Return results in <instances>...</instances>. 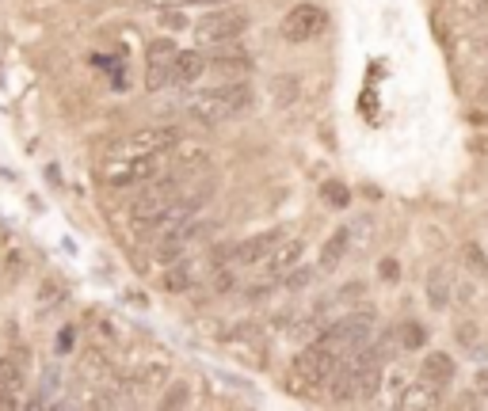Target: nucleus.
I'll list each match as a JSON object with an SVG mask.
<instances>
[{
    "mask_svg": "<svg viewBox=\"0 0 488 411\" xmlns=\"http://www.w3.org/2000/svg\"><path fill=\"white\" fill-rule=\"evenodd\" d=\"M477 385H481V396H488V374H481V377H477Z\"/></svg>",
    "mask_w": 488,
    "mask_h": 411,
    "instance_id": "obj_28",
    "label": "nucleus"
},
{
    "mask_svg": "<svg viewBox=\"0 0 488 411\" xmlns=\"http://www.w3.org/2000/svg\"><path fill=\"white\" fill-rule=\"evenodd\" d=\"M19 393H24V365L0 358V407H16Z\"/></svg>",
    "mask_w": 488,
    "mask_h": 411,
    "instance_id": "obj_15",
    "label": "nucleus"
},
{
    "mask_svg": "<svg viewBox=\"0 0 488 411\" xmlns=\"http://www.w3.org/2000/svg\"><path fill=\"white\" fill-rule=\"evenodd\" d=\"M252 103H256V92H252L248 80H225V84H214V88H202L199 96H191L187 115L199 126H218V122H233L248 115Z\"/></svg>",
    "mask_w": 488,
    "mask_h": 411,
    "instance_id": "obj_1",
    "label": "nucleus"
},
{
    "mask_svg": "<svg viewBox=\"0 0 488 411\" xmlns=\"http://www.w3.org/2000/svg\"><path fill=\"white\" fill-rule=\"evenodd\" d=\"M321 199H325L332 210H344V206H351V190L339 183V180H325V183H321Z\"/></svg>",
    "mask_w": 488,
    "mask_h": 411,
    "instance_id": "obj_20",
    "label": "nucleus"
},
{
    "mask_svg": "<svg viewBox=\"0 0 488 411\" xmlns=\"http://www.w3.org/2000/svg\"><path fill=\"white\" fill-rule=\"evenodd\" d=\"M172 57H176V46L168 38L150 42V54H145V88L150 92H161L172 84Z\"/></svg>",
    "mask_w": 488,
    "mask_h": 411,
    "instance_id": "obj_10",
    "label": "nucleus"
},
{
    "mask_svg": "<svg viewBox=\"0 0 488 411\" xmlns=\"http://www.w3.org/2000/svg\"><path fill=\"white\" fill-rule=\"evenodd\" d=\"M332 351H339V354H351V351H358V347H367V343L374 339V313H351V316H344V320H336V324H328L325 328V335H321Z\"/></svg>",
    "mask_w": 488,
    "mask_h": 411,
    "instance_id": "obj_5",
    "label": "nucleus"
},
{
    "mask_svg": "<svg viewBox=\"0 0 488 411\" xmlns=\"http://www.w3.org/2000/svg\"><path fill=\"white\" fill-rule=\"evenodd\" d=\"M339 351H332L325 339H313L309 347H302V354L294 358L290 365V374H286V388L294 396H309L313 388H325L336 374V365H339Z\"/></svg>",
    "mask_w": 488,
    "mask_h": 411,
    "instance_id": "obj_2",
    "label": "nucleus"
},
{
    "mask_svg": "<svg viewBox=\"0 0 488 411\" xmlns=\"http://www.w3.org/2000/svg\"><path fill=\"white\" fill-rule=\"evenodd\" d=\"M252 69H256L252 54L244 46H229V42H222V50L206 57V73H214L222 80H248Z\"/></svg>",
    "mask_w": 488,
    "mask_h": 411,
    "instance_id": "obj_9",
    "label": "nucleus"
},
{
    "mask_svg": "<svg viewBox=\"0 0 488 411\" xmlns=\"http://www.w3.org/2000/svg\"><path fill=\"white\" fill-rule=\"evenodd\" d=\"M381 274H386V283H397V263H393V259L381 263Z\"/></svg>",
    "mask_w": 488,
    "mask_h": 411,
    "instance_id": "obj_27",
    "label": "nucleus"
},
{
    "mask_svg": "<svg viewBox=\"0 0 488 411\" xmlns=\"http://www.w3.org/2000/svg\"><path fill=\"white\" fill-rule=\"evenodd\" d=\"M187 180L176 176V171H164V176H157L153 183H145L138 187V199L130 202V229H141V225H150L153 218H161V213L176 202V194Z\"/></svg>",
    "mask_w": 488,
    "mask_h": 411,
    "instance_id": "obj_3",
    "label": "nucleus"
},
{
    "mask_svg": "<svg viewBox=\"0 0 488 411\" xmlns=\"http://www.w3.org/2000/svg\"><path fill=\"white\" fill-rule=\"evenodd\" d=\"M191 283H195V263L191 259H168V271H164V278H161V286L168 290V293H183V290H191Z\"/></svg>",
    "mask_w": 488,
    "mask_h": 411,
    "instance_id": "obj_17",
    "label": "nucleus"
},
{
    "mask_svg": "<svg viewBox=\"0 0 488 411\" xmlns=\"http://www.w3.org/2000/svg\"><path fill=\"white\" fill-rule=\"evenodd\" d=\"M451 293H454L451 271L447 267H431L428 271V305L431 309H447L451 305Z\"/></svg>",
    "mask_w": 488,
    "mask_h": 411,
    "instance_id": "obj_18",
    "label": "nucleus"
},
{
    "mask_svg": "<svg viewBox=\"0 0 488 411\" xmlns=\"http://www.w3.org/2000/svg\"><path fill=\"white\" fill-rule=\"evenodd\" d=\"M275 244H279V232L248 236V241H241L237 248H229V263H237V267H260Z\"/></svg>",
    "mask_w": 488,
    "mask_h": 411,
    "instance_id": "obj_13",
    "label": "nucleus"
},
{
    "mask_svg": "<svg viewBox=\"0 0 488 411\" xmlns=\"http://www.w3.org/2000/svg\"><path fill=\"white\" fill-rule=\"evenodd\" d=\"M183 8H218V5H233V0H176Z\"/></svg>",
    "mask_w": 488,
    "mask_h": 411,
    "instance_id": "obj_24",
    "label": "nucleus"
},
{
    "mask_svg": "<svg viewBox=\"0 0 488 411\" xmlns=\"http://www.w3.org/2000/svg\"><path fill=\"white\" fill-rule=\"evenodd\" d=\"M423 343H428V332H423V324H416V320L400 324V347H405V351H420Z\"/></svg>",
    "mask_w": 488,
    "mask_h": 411,
    "instance_id": "obj_21",
    "label": "nucleus"
},
{
    "mask_svg": "<svg viewBox=\"0 0 488 411\" xmlns=\"http://www.w3.org/2000/svg\"><path fill=\"white\" fill-rule=\"evenodd\" d=\"M400 404H405V407H439L442 404V393L416 377V385H409L405 393H400Z\"/></svg>",
    "mask_w": 488,
    "mask_h": 411,
    "instance_id": "obj_19",
    "label": "nucleus"
},
{
    "mask_svg": "<svg viewBox=\"0 0 488 411\" xmlns=\"http://www.w3.org/2000/svg\"><path fill=\"white\" fill-rule=\"evenodd\" d=\"M328 24V12L325 8H317V5H298V8H290L283 15V38L286 42H313L317 35L325 31Z\"/></svg>",
    "mask_w": 488,
    "mask_h": 411,
    "instance_id": "obj_8",
    "label": "nucleus"
},
{
    "mask_svg": "<svg viewBox=\"0 0 488 411\" xmlns=\"http://www.w3.org/2000/svg\"><path fill=\"white\" fill-rule=\"evenodd\" d=\"M248 31V15L237 12V8H214L206 12L199 24H195V38L202 42V46H222V42H237L241 35Z\"/></svg>",
    "mask_w": 488,
    "mask_h": 411,
    "instance_id": "obj_6",
    "label": "nucleus"
},
{
    "mask_svg": "<svg viewBox=\"0 0 488 411\" xmlns=\"http://www.w3.org/2000/svg\"><path fill=\"white\" fill-rule=\"evenodd\" d=\"M168 171V153H145V157H115L103 168L108 187H145Z\"/></svg>",
    "mask_w": 488,
    "mask_h": 411,
    "instance_id": "obj_4",
    "label": "nucleus"
},
{
    "mask_svg": "<svg viewBox=\"0 0 488 411\" xmlns=\"http://www.w3.org/2000/svg\"><path fill=\"white\" fill-rule=\"evenodd\" d=\"M306 244L302 241H290V244H275L264 259V286H279L283 278L298 267V259H302Z\"/></svg>",
    "mask_w": 488,
    "mask_h": 411,
    "instance_id": "obj_11",
    "label": "nucleus"
},
{
    "mask_svg": "<svg viewBox=\"0 0 488 411\" xmlns=\"http://www.w3.org/2000/svg\"><path fill=\"white\" fill-rule=\"evenodd\" d=\"M206 77V54L199 50H176L172 57V84H199Z\"/></svg>",
    "mask_w": 488,
    "mask_h": 411,
    "instance_id": "obj_14",
    "label": "nucleus"
},
{
    "mask_svg": "<svg viewBox=\"0 0 488 411\" xmlns=\"http://www.w3.org/2000/svg\"><path fill=\"white\" fill-rule=\"evenodd\" d=\"M164 24L172 27V31H180V27H187V19H183L180 12H164Z\"/></svg>",
    "mask_w": 488,
    "mask_h": 411,
    "instance_id": "obj_26",
    "label": "nucleus"
},
{
    "mask_svg": "<svg viewBox=\"0 0 488 411\" xmlns=\"http://www.w3.org/2000/svg\"><path fill=\"white\" fill-rule=\"evenodd\" d=\"M275 99H279V107H286L290 99H298V77H279L275 80Z\"/></svg>",
    "mask_w": 488,
    "mask_h": 411,
    "instance_id": "obj_23",
    "label": "nucleus"
},
{
    "mask_svg": "<svg viewBox=\"0 0 488 411\" xmlns=\"http://www.w3.org/2000/svg\"><path fill=\"white\" fill-rule=\"evenodd\" d=\"M462 259H465V267H470L473 274H488V259H484V252H481V244H465L462 248Z\"/></svg>",
    "mask_w": 488,
    "mask_h": 411,
    "instance_id": "obj_22",
    "label": "nucleus"
},
{
    "mask_svg": "<svg viewBox=\"0 0 488 411\" xmlns=\"http://www.w3.org/2000/svg\"><path fill=\"white\" fill-rule=\"evenodd\" d=\"M180 141V129L176 126H145L138 134H130L115 157H145V153H168Z\"/></svg>",
    "mask_w": 488,
    "mask_h": 411,
    "instance_id": "obj_7",
    "label": "nucleus"
},
{
    "mask_svg": "<svg viewBox=\"0 0 488 411\" xmlns=\"http://www.w3.org/2000/svg\"><path fill=\"white\" fill-rule=\"evenodd\" d=\"M348 248H351V229H336V232L328 236V241H325V248H321V259H317V267H321L325 274H328V271H336L339 263H344Z\"/></svg>",
    "mask_w": 488,
    "mask_h": 411,
    "instance_id": "obj_16",
    "label": "nucleus"
},
{
    "mask_svg": "<svg viewBox=\"0 0 488 411\" xmlns=\"http://www.w3.org/2000/svg\"><path fill=\"white\" fill-rule=\"evenodd\" d=\"M176 393L172 396H164V407H180V404H187V385H172Z\"/></svg>",
    "mask_w": 488,
    "mask_h": 411,
    "instance_id": "obj_25",
    "label": "nucleus"
},
{
    "mask_svg": "<svg viewBox=\"0 0 488 411\" xmlns=\"http://www.w3.org/2000/svg\"><path fill=\"white\" fill-rule=\"evenodd\" d=\"M454 374H458V362L447 351H428V354L420 358V370H416V377L423 385L439 388V393H447V388L454 385Z\"/></svg>",
    "mask_w": 488,
    "mask_h": 411,
    "instance_id": "obj_12",
    "label": "nucleus"
}]
</instances>
